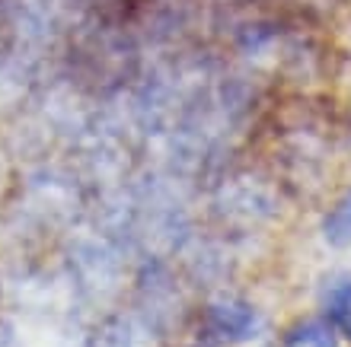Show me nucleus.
I'll return each instance as SVG.
<instances>
[{"instance_id": "obj_1", "label": "nucleus", "mask_w": 351, "mask_h": 347, "mask_svg": "<svg viewBox=\"0 0 351 347\" xmlns=\"http://www.w3.org/2000/svg\"><path fill=\"white\" fill-rule=\"evenodd\" d=\"M208 331L217 341H243L256 331V312L246 303L223 300L208 309Z\"/></svg>"}, {"instance_id": "obj_2", "label": "nucleus", "mask_w": 351, "mask_h": 347, "mask_svg": "<svg viewBox=\"0 0 351 347\" xmlns=\"http://www.w3.org/2000/svg\"><path fill=\"white\" fill-rule=\"evenodd\" d=\"M285 347H339V341H335V329L329 322L310 319L291 329Z\"/></svg>"}, {"instance_id": "obj_3", "label": "nucleus", "mask_w": 351, "mask_h": 347, "mask_svg": "<svg viewBox=\"0 0 351 347\" xmlns=\"http://www.w3.org/2000/svg\"><path fill=\"white\" fill-rule=\"evenodd\" d=\"M329 325L351 338V283H339L329 296Z\"/></svg>"}, {"instance_id": "obj_4", "label": "nucleus", "mask_w": 351, "mask_h": 347, "mask_svg": "<svg viewBox=\"0 0 351 347\" xmlns=\"http://www.w3.org/2000/svg\"><path fill=\"white\" fill-rule=\"evenodd\" d=\"M326 236L332 239V242H339V246L351 239V194L329 214V220H326Z\"/></svg>"}]
</instances>
